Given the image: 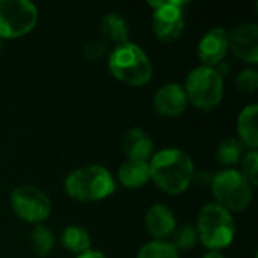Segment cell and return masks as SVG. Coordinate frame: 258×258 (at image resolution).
Returning a JSON list of instances; mask_svg holds the SVG:
<instances>
[{"label": "cell", "instance_id": "3", "mask_svg": "<svg viewBox=\"0 0 258 258\" xmlns=\"http://www.w3.org/2000/svg\"><path fill=\"white\" fill-rule=\"evenodd\" d=\"M110 74L128 86H144L153 77V63L147 53L133 42L116 45L107 60Z\"/></svg>", "mask_w": 258, "mask_h": 258}, {"label": "cell", "instance_id": "11", "mask_svg": "<svg viewBox=\"0 0 258 258\" xmlns=\"http://www.w3.org/2000/svg\"><path fill=\"white\" fill-rule=\"evenodd\" d=\"M228 50V32L222 27L210 29L198 42V57L203 67H216L225 60Z\"/></svg>", "mask_w": 258, "mask_h": 258}, {"label": "cell", "instance_id": "6", "mask_svg": "<svg viewBox=\"0 0 258 258\" xmlns=\"http://www.w3.org/2000/svg\"><path fill=\"white\" fill-rule=\"evenodd\" d=\"M183 88L187 101L204 112L216 109L224 97V79L210 67L194 68L187 74Z\"/></svg>", "mask_w": 258, "mask_h": 258}, {"label": "cell", "instance_id": "29", "mask_svg": "<svg viewBox=\"0 0 258 258\" xmlns=\"http://www.w3.org/2000/svg\"><path fill=\"white\" fill-rule=\"evenodd\" d=\"M0 47H2V45H0Z\"/></svg>", "mask_w": 258, "mask_h": 258}, {"label": "cell", "instance_id": "15", "mask_svg": "<svg viewBox=\"0 0 258 258\" xmlns=\"http://www.w3.org/2000/svg\"><path fill=\"white\" fill-rule=\"evenodd\" d=\"M257 115L258 106L255 103H252V104L245 106L237 116L239 141L249 150H257L258 148Z\"/></svg>", "mask_w": 258, "mask_h": 258}, {"label": "cell", "instance_id": "22", "mask_svg": "<svg viewBox=\"0 0 258 258\" xmlns=\"http://www.w3.org/2000/svg\"><path fill=\"white\" fill-rule=\"evenodd\" d=\"M138 258H178V251L169 240H153L141 248Z\"/></svg>", "mask_w": 258, "mask_h": 258}, {"label": "cell", "instance_id": "17", "mask_svg": "<svg viewBox=\"0 0 258 258\" xmlns=\"http://www.w3.org/2000/svg\"><path fill=\"white\" fill-rule=\"evenodd\" d=\"M100 30H101V33L104 35V38L107 41H110V42L115 44V47L128 42V33H130V30H128V26H127L125 18L121 17L119 14H115V12L106 14L101 18Z\"/></svg>", "mask_w": 258, "mask_h": 258}, {"label": "cell", "instance_id": "20", "mask_svg": "<svg viewBox=\"0 0 258 258\" xmlns=\"http://www.w3.org/2000/svg\"><path fill=\"white\" fill-rule=\"evenodd\" d=\"M29 240H30L32 251L38 257H47L54 246V234L50 231V228L41 224L32 230Z\"/></svg>", "mask_w": 258, "mask_h": 258}, {"label": "cell", "instance_id": "1", "mask_svg": "<svg viewBox=\"0 0 258 258\" xmlns=\"http://www.w3.org/2000/svg\"><path fill=\"white\" fill-rule=\"evenodd\" d=\"M148 166L150 180L169 195L183 194L190 186L195 172L190 156L178 148H165L154 153Z\"/></svg>", "mask_w": 258, "mask_h": 258}, {"label": "cell", "instance_id": "23", "mask_svg": "<svg viewBox=\"0 0 258 258\" xmlns=\"http://www.w3.org/2000/svg\"><path fill=\"white\" fill-rule=\"evenodd\" d=\"M242 174L243 177L252 184L257 186L258 184V153L257 150H249L243 154L242 160Z\"/></svg>", "mask_w": 258, "mask_h": 258}, {"label": "cell", "instance_id": "14", "mask_svg": "<svg viewBox=\"0 0 258 258\" xmlns=\"http://www.w3.org/2000/svg\"><path fill=\"white\" fill-rule=\"evenodd\" d=\"M122 151L128 157V160L150 162V159L154 154L153 139L145 130L133 127L127 130L122 138Z\"/></svg>", "mask_w": 258, "mask_h": 258}, {"label": "cell", "instance_id": "25", "mask_svg": "<svg viewBox=\"0 0 258 258\" xmlns=\"http://www.w3.org/2000/svg\"><path fill=\"white\" fill-rule=\"evenodd\" d=\"M106 51H107L106 42L98 41V39L88 42V44L85 45V48H83V54H85V57L89 59V60H98V59H101V57L106 54Z\"/></svg>", "mask_w": 258, "mask_h": 258}, {"label": "cell", "instance_id": "7", "mask_svg": "<svg viewBox=\"0 0 258 258\" xmlns=\"http://www.w3.org/2000/svg\"><path fill=\"white\" fill-rule=\"evenodd\" d=\"M38 9L29 0H0V38L15 39L36 26Z\"/></svg>", "mask_w": 258, "mask_h": 258}, {"label": "cell", "instance_id": "8", "mask_svg": "<svg viewBox=\"0 0 258 258\" xmlns=\"http://www.w3.org/2000/svg\"><path fill=\"white\" fill-rule=\"evenodd\" d=\"M184 5L186 2H175V0L148 2V6L154 9L151 26L159 41L174 42L181 36L184 30V14H183Z\"/></svg>", "mask_w": 258, "mask_h": 258}, {"label": "cell", "instance_id": "12", "mask_svg": "<svg viewBox=\"0 0 258 258\" xmlns=\"http://www.w3.org/2000/svg\"><path fill=\"white\" fill-rule=\"evenodd\" d=\"M187 97L184 88L178 83H166L157 89L153 98L156 112L160 116L175 118L180 116L187 107Z\"/></svg>", "mask_w": 258, "mask_h": 258}, {"label": "cell", "instance_id": "24", "mask_svg": "<svg viewBox=\"0 0 258 258\" xmlns=\"http://www.w3.org/2000/svg\"><path fill=\"white\" fill-rule=\"evenodd\" d=\"M236 88L243 94H252L258 88V73L254 68H248L239 73L236 77Z\"/></svg>", "mask_w": 258, "mask_h": 258}, {"label": "cell", "instance_id": "2", "mask_svg": "<svg viewBox=\"0 0 258 258\" xmlns=\"http://www.w3.org/2000/svg\"><path fill=\"white\" fill-rule=\"evenodd\" d=\"M63 186L68 197L80 203L103 201L116 189L112 174L101 165H86L74 169L65 178Z\"/></svg>", "mask_w": 258, "mask_h": 258}, {"label": "cell", "instance_id": "19", "mask_svg": "<svg viewBox=\"0 0 258 258\" xmlns=\"http://www.w3.org/2000/svg\"><path fill=\"white\" fill-rule=\"evenodd\" d=\"M243 154H245V145L237 138H227L218 145L216 160L221 165L233 166L242 160Z\"/></svg>", "mask_w": 258, "mask_h": 258}, {"label": "cell", "instance_id": "9", "mask_svg": "<svg viewBox=\"0 0 258 258\" xmlns=\"http://www.w3.org/2000/svg\"><path fill=\"white\" fill-rule=\"evenodd\" d=\"M9 201L14 213L27 224L39 225L50 216L51 212V203L48 197L33 186L15 187Z\"/></svg>", "mask_w": 258, "mask_h": 258}, {"label": "cell", "instance_id": "28", "mask_svg": "<svg viewBox=\"0 0 258 258\" xmlns=\"http://www.w3.org/2000/svg\"><path fill=\"white\" fill-rule=\"evenodd\" d=\"M201 258H225L219 251H209V252H206L204 255Z\"/></svg>", "mask_w": 258, "mask_h": 258}, {"label": "cell", "instance_id": "13", "mask_svg": "<svg viewBox=\"0 0 258 258\" xmlns=\"http://www.w3.org/2000/svg\"><path fill=\"white\" fill-rule=\"evenodd\" d=\"M145 228L154 240H168L177 228L174 212L165 204H154L147 210Z\"/></svg>", "mask_w": 258, "mask_h": 258}, {"label": "cell", "instance_id": "4", "mask_svg": "<svg viewBox=\"0 0 258 258\" xmlns=\"http://www.w3.org/2000/svg\"><path fill=\"white\" fill-rule=\"evenodd\" d=\"M198 240L209 251H219L228 248L236 236V224L233 215L216 203L206 204L197 222Z\"/></svg>", "mask_w": 258, "mask_h": 258}, {"label": "cell", "instance_id": "21", "mask_svg": "<svg viewBox=\"0 0 258 258\" xmlns=\"http://www.w3.org/2000/svg\"><path fill=\"white\" fill-rule=\"evenodd\" d=\"M171 243L177 251H189L195 248V245L198 243L197 228L189 224L177 227L171 236Z\"/></svg>", "mask_w": 258, "mask_h": 258}, {"label": "cell", "instance_id": "10", "mask_svg": "<svg viewBox=\"0 0 258 258\" xmlns=\"http://www.w3.org/2000/svg\"><path fill=\"white\" fill-rule=\"evenodd\" d=\"M228 48L233 54L246 62L258 63V26L255 23H242L228 33Z\"/></svg>", "mask_w": 258, "mask_h": 258}, {"label": "cell", "instance_id": "27", "mask_svg": "<svg viewBox=\"0 0 258 258\" xmlns=\"http://www.w3.org/2000/svg\"><path fill=\"white\" fill-rule=\"evenodd\" d=\"M76 258H106V255L100 251H94V249H88L86 252L77 255Z\"/></svg>", "mask_w": 258, "mask_h": 258}, {"label": "cell", "instance_id": "5", "mask_svg": "<svg viewBox=\"0 0 258 258\" xmlns=\"http://www.w3.org/2000/svg\"><path fill=\"white\" fill-rule=\"evenodd\" d=\"M210 189L216 204L230 213L246 210L254 197V186L239 169L233 168H227L215 174Z\"/></svg>", "mask_w": 258, "mask_h": 258}, {"label": "cell", "instance_id": "16", "mask_svg": "<svg viewBox=\"0 0 258 258\" xmlns=\"http://www.w3.org/2000/svg\"><path fill=\"white\" fill-rule=\"evenodd\" d=\"M118 180L122 186L128 189H139L145 186L150 181L148 162L127 159L118 169Z\"/></svg>", "mask_w": 258, "mask_h": 258}, {"label": "cell", "instance_id": "26", "mask_svg": "<svg viewBox=\"0 0 258 258\" xmlns=\"http://www.w3.org/2000/svg\"><path fill=\"white\" fill-rule=\"evenodd\" d=\"M212 178H213L212 174H209L204 169H200V171H195L194 172V177H192V183L190 184H195L198 187H210Z\"/></svg>", "mask_w": 258, "mask_h": 258}, {"label": "cell", "instance_id": "18", "mask_svg": "<svg viewBox=\"0 0 258 258\" xmlns=\"http://www.w3.org/2000/svg\"><path fill=\"white\" fill-rule=\"evenodd\" d=\"M60 243L70 252L80 255L91 249V236L89 233L80 225H70L62 231Z\"/></svg>", "mask_w": 258, "mask_h": 258}]
</instances>
